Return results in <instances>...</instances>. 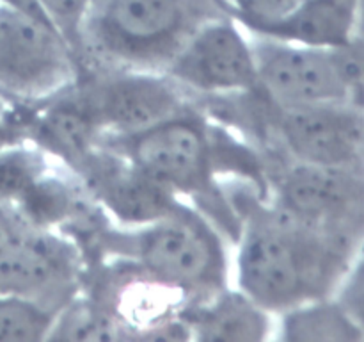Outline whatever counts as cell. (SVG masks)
Segmentation results:
<instances>
[{"label":"cell","instance_id":"obj_18","mask_svg":"<svg viewBox=\"0 0 364 342\" xmlns=\"http://www.w3.org/2000/svg\"><path fill=\"white\" fill-rule=\"evenodd\" d=\"M57 314L34 299L0 294V342L48 341Z\"/></svg>","mask_w":364,"mask_h":342},{"label":"cell","instance_id":"obj_21","mask_svg":"<svg viewBox=\"0 0 364 342\" xmlns=\"http://www.w3.org/2000/svg\"><path fill=\"white\" fill-rule=\"evenodd\" d=\"M334 298L345 306L364 333V244L355 253Z\"/></svg>","mask_w":364,"mask_h":342},{"label":"cell","instance_id":"obj_23","mask_svg":"<svg viewBox=\"0 0 364 342\" xmlns=\"http://www.w3.org/2000/svg\"><path fill=\"white\" fill-rule=\"evenodd\" d=\"M0 4L6 7H9V9L16 11V13L25 14V16L34 18V20L43 21V24L52 25L48 21V18H46V14H45V11H43L39 0H0Z\"/></svg>","mask_w":364,"mask_h":342},{"label":"cell","instance_id":"obj_7","mask_svg":"<svg viewBox=\"0 0 364 342\" xmlns=\"http://www.w3.org/2000/svg\"><path fill=\"white\" fill-rule=\"evenodd\" d=\"M259 123L287 159L316 166L364 164V107L352 102L277 107L256 89Z\"/></svg>","mask_w":364,"mask_h":342},{"label":"cell","instance_id":"obj_20","mask_svg":"<svg viewBox=\"0 0 364 342\" xmlns=\"http://www.w3.org/2000/svg\"><path fill=\"white\" fill-rule=\"evenodd\" d=\"M231 16L252 34L284 20L302 0H223Z\"/></svg>","mask_w":364,"mask_h":342},{"label":"cell","instance_id":"obj_10","mask_svg":"<svg viewBox=\"0 0 364 342\" xmlns=\"http://www.w3.org/2000/svg\"><path fill=\"white\" fill-rule=\"evenodd\" d=\"M258 91L277 107L354 102L334 48L256 36L252 41ZM359 105V103H358Z\"/></svg>","mask_w":364,"mask_h":342},{"label":"cell","instance_id":"obj_4","mask_svg":"<svg viewBox=\"0 0 364 342\" xmlns=\"http://www.w3.org/2000/svg\"><path fill=\"white\" fill-rule=\"evenodd\" d=\"M192 105L151 128L127 135L103 138V142L123 153L146 175L174 195L194 198L226 234L238 237L240 217L215 182L212 132Z\"/></svg>","mask_w":364,"mask_h":342},{"label":"cell","instance_id":"obj_17","mask_svg":"<svg viewBox=\"0 0 364 342\" xmlns=\"http://www.w3.org/2000/svg\"><path fill=\"white\" fill-rule=\"evenodd\" d=\"M46 171L45 152L34 142L20 141L4 148L0 152V202L14 207Z\"/></svg>","mask_w":364,"mask_h":342},{"label":"cell","instance_id":"obj_3","mask_svg":"<svg viewBox=\"0 0 364 342\" xmlns=\"http://www.w3.org/2000/svg\"><path fill=\"white\" fill-rule=\"evenodd\" d=\"M98 259L127 260L191 303L226 287V249L205 214L178 203L149 223L117 230L103 227L91 242Z\"/></svg>","mask_w":364,"mask_h":342},{"label":"cell","instance_id":"obj_9","mask_svg":"<svg viewBox=\"0 0 364 342\" xmlns=\"http://www.w3.org/2000/svg\"><path fill=\"white\" fill-rule=\"evenodd\" d=\"M82 262L80 248L66 234L27 223L0 249V294L34 299L59 312L82 285Z\"/></svg>","mask_w":364,"mask_h":342},{"label":"cell","instance_id":"obj_5","mask_svg":"<svg viewBox=\"0 0 364 342\" xmlns=\"http://www.w3.org/2000/svg\"><path fill=\"white\" fill-rule=\"evenodd\" d=\"M270 203L299 223L359 249L364 244V164L316 166L287 159L267 167Z\"/></svg>","mask_w":364,"mask_h":342},{"label":"cell","instance_id":"obj_2","mask_svg":"<svg viewBox=\"0 0 364 342\" xmlns=\"http://www.w3.org/2000/svg\"><path fill=\"white\" fill-rule=\"evenodd\" d=\"M223 16H231L223 0H92L82 66L166 73L188 39Z\"/></svg>","mask_w":364,"mask_h":342},{"label":"cell","instance_id":"obj_8","mask_svg":"<svg viewBox=\"0 0 364 342\" xmlns=\"http://www.w3.org/2000/svg\"><path fill=\"white\" fill-rule=\"evenodd\" d=\"M75 89L95 116L103 138H127L191 107L187 93L166 73L92 70Z\"/></svg>","mask_w":364,"mask_h":342},{"label":"cell","instance_id":"obj_14","mask_svg":"<svg viewBox=\"0 0 364 342\" xmlns=\"http://www.w3.org/2000/svg\"><path fill=\"white\" fill-rule=\"evenodd\" d=\"M359 11L361 0H302L284 20L256 36L318 48H340L354 38Z\"/></svg>","mask_w":364,"mask_h":342},{"label":"cell","instance_id":"obj_16","mask_svg":"<svg viewBox=\"0 0 364 342\" xmlns=\"http://www.w3.org/2000/svg\"><path fill=\"white\" fill-rule=\"evenodd\" d=\"M127 333L98 301L75 296L57 314L48 341H121Z\"/></svg>","mask_w":364,"mask_h":342},{"label":"cell","instance_id":"obj_6","mask_svg":"<svg viewBox=\"0 0 364 342\" xmlns=\"http://www.w3.org/2000/svg\"><path fill=\"white\" fill-rule=\"evenodd\" d=\"M82 71L52 25L0 4V98L39 105L77 84Z\"/></svg>","mask_w":364,"mask_h":342},{"label":"cell","instance_id":"obj_19","mask_svg":"<svg viewBox=\"0 0 364 342\" xmlns=\"http://www.w3.org/2000/svg\"><path fill=\"white\" fill-rule=\"evenodd\" d=\"M39 4H41L52 27L59 32L60 38L70 45V48L80 59L82 32H84L92 0H39Z\"/></svg>","mask_w":364,"mask_h":342},{"label":"cell","instance_id":"obj_22","mask_svg":"<svg viewBox=\"0 0 364 342\" xmlns=\"http://www.w3.org/2000/svg\"><path fill=\"white\" fill-rule=\"evenodd\" d=\"M25 141L21 134V127L18 123V116L13 110L0 109V152L14 142Z\"/></svg>","mask_w":364,"mask_h":342},{"label":"cell","instance_id":"obj_1","mask_svg":"<svg viewBox=\"0 0 364 342\" xmlns=\"http://www.w3.org/2000/svg\"><path fill=\"white\" fill-rule=\"evenodd\" d=\"M238 289L270 314L336 294L359 249L299 223L262 196H233Z\"/></svg>","mask_w":364,"mask_h":342},{"label":"cell","instance_id":"obj_11","mask_svg":"<svg viewBox=\"0 0 364 342\" xmlns=\"http://www.w3.org/2000/svg\"><path fill=\"white\" fill-rule=\"evenodd\" d=\"M166 75L185 91L212 98L258 89L252 43L233 16L215 18L203 25L174 57Z\"/></svg>","mask_w":364,"mask_h":342},{"label":"cell","instance_id":"obj_15","mask_svg":"<svg viewBox=\"0 0 364 342\" xmlns=\"http://www.w3.org/2000/svg\"><path fill=\"white\" fill-rule=\"evenodd\" d=\"M281 316L283 341H364L363 330L334 296L302 303Z\"/></svg>","mask_w":364,"mask_h":342},{"label":"cell","instance_id":"obj_12","mask_svg":"<svg viewBox=\"0 0 364 342\" xmlns=\"http://www.w3.org/2000/svg\"><path fill=\"white\" fill-rule=\"evenodd\" d=\"M73 173L96 203L127 227L159 219L180 203L173 191L103 141Z\"/></svg>","mask_w":364,"mask_h":342},{"label":"cell","instance_id":"obj_13","mask_svg":"<svg viewBox=\"0 0 364 342\" xmlns=\"http://www.w3.org/2000/svg\"><path fill=\"white\" fill-rule=\"evenodd\" d=\"M191 338L210 342H256L269 338L270 312L245 292L224 287L203 301L181 310Z\"/></svg>","mask_w":364,"mask_h":342}]
</instances>
